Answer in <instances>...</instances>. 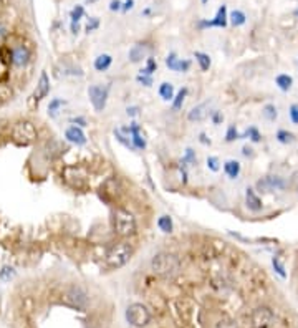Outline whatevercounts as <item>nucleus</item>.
<instances>
[{
  "label": "nucleus",
  "instance_id": "nucleus-40",
  "mask_svg": "<svg viewBox=\"0 0 298 328\" xmlns=\"http://www.w3.org/2000/svg\"><path fill=\"white\" fill-rule=\"evenodd\" d=\"M138 83H141L143 86H151L152 84V77H149V75H138Z\"/></svg>",
  "mask_w": 298,
  "mask_h": 328
},
{
  "label": "nucleus",
  "instance_id": "nucleus-20",
  "mask_svg": "<svg viewBox=\"0 0 298 328\" xmlns=\"http://www.w3.org/2000/svg\"><path fill=\"white\" fill-rule=\"evenodd\" d=\"M240 171H242L240 163L235 161V159H227V161L224 163V172H225L227 177L237 179L238 174H240Z\"/></svg>",
  "mask_w": 298,
  "mask_h": 328
},
{
  "label": "nucleus",
  "instance_id": "nucleus-15",
  "mask_svg": "<svg viewBox=\"0 0 298 328\" xmlns=\"http://www.w3.org/2000/svg\"><path fill=\"white\" fill-rule=\"evenodd\" d=\"M128 131H129V136H131L134 149H146L148 143H146V139H144V136L141 134V128H139V124L131 123V124H129V128H128Z\"/></svg>",
  "mask_w": 298,
  "mask_h": 328
},
{
  "label": "nucleus",
  "instance_id": "nucleus-12",
  "mask_svg": "<svg viewBox=\"0 0 298 328\" xmlns=\"http://www.w3.org/2000/svg\"><path fill=\"white\" fill-rule=\"evenodd\" d=\"M15 139L18 143H23L27 144L30 141L35 139V128L32 123H20L17 128H15V133H13Z\"/></svg>",
  "mask_w": 298,
  "mask_h": 328
},
{
  "label": "nucleus",
  "instance_id": "nucleus-48",
  "mask_svg": "<svg viewBox=\"0 0 298 328\" xmlns=\"http://www.w3.org/2000/svg\"><path fill=\"white\" fill-rule=\"evenodd\" d=\"M242 154H243L245 158H253V149L248 148V146H243V148H242Z\"/></svg>",
  "mask_w": 298,
  "mask_h": 328
},
{
  "label": "nucleus",
  "instance_id": "nucleus-49",
  "mask_svg": "<svg viewBox=\"0 0 298 328\" xmlns=\"http://www.w3.org/2000/svg\"><path fill=\"white\" fill-rule=\"evenodd\" d=\"M134 7V0H126V2L123 3V12H128V10H131Z\"/></svg>",
  "mask_w": 298,
  "mask_h": 328
},
{
  "label": "nucleus",
  "instance_id": "nucleus-10",
  "mask_svg": "<svg viewBox=\"0 0 298 328\" xmlns=\"http://www.w3.org/2000/svg\"><path fill=\"white\" fill-rule=\"evenodd\" d=\"M228 23V15H227V7L222 5L221 8L217 10V15L212 20H201L197 23L199 28H207V27H217V28H224L227 27Z\"/></svg>",
  "mask_w": 298,
  "mask_h": 328
},
{
  "label": "nucleus",
  "instance_id": "nucleus-39",
  "mask_svg": "<svg viewBox=\"0 0 298 328\" xmlns=\"http://www.w3.org/2000/svg\"><path fill=\"white\" fill-rule=\"evenodd\" d=\"M99 27V18H96V17H91L88 20V23H86V32L89 33V32H93V30H96Z\"/></svg>",
  "mask_w": 298,
  "mask_h": 328
},
{
  "label": "nucleus",
  "instance_id": "nucleus-23",
  "mask_svg": "<svg viewBox=\"0 0 298 328\" xmlns=\"http://www.w3.org/2000/svg\"><path fill=\"white\" fill-rule=\"evenodd\" d=\"M194 58H196V62L199 63V68L202 70V72H207L209 68H211L212 65V60L209 57L207 53H202V52H196L194 53Z\"/></svg>",
  "mask_w": 298,
  "mask_h": 328
},
{
  "label": "nucleus",
  "instance_id": "nucleus-29",
  "mask_svg": "<svg viewBox=\"0 0 298 328\" xmlns=\"http://www.w3.org/2000/svg\"><path fill=\"white\" fill-rule=\"evenodd\" d=\"M181 164H184V166H194V164H197V156L194 153V149L191 148L186 149V153H184V156L181 159Z\"/></svg>",
  "mask_w": 298,
  "mask_h": 328
},
{
  "label": "nucleus",
  "instance_id": "nucleus-4",
  "mask_svg": "<svg viewBox=\"0 0 298 328\" xmlns=\"http://www.w3.org/2000/svg\"><path fill=\"white\" fill-rule=\"evenodd\" d=\"M131 255H133V247L129 246L128 242H118V244H114V246L109 247L104 260H106L108 267L119 268V267L126 265V263L129 262V258H131Z\"/></svg>",
  "mask_w": 298,
  "mask_h": 328
},
{
  "label": "nucleus",
  "instance_id": "nucleus-50",
  "mask_svg": "<svg viewBox=\"0 0 298 328\" xmlns=\"http://www.w3.org/2000/svg\"><path fill=\"white\" fill-rule=\"evenodd\" d=\"M78 32H79V23L72 22V33H73V35H76Z\"/></svg>",
  "mask_w": 298,
  "mask_h": 328
},
{
  "label": "nucleus",
  "instance_id": "nucleus-22",
  "mask_svg": "<svg viewBox=\"0 0 298 328\" xmlns=\"http://www.w3.org/2000/svg\"><path fill=\"white\" fill-rule=\"evenodd\" d=\"M159 96H161L164 101H172L174 96H176V94H174V84L167 82L159 84Z\"/></svg>",
  "mask_w": 298,
  "mask_h": 328
},
{
  "label": "nucleus",
  "instance_id": "nucleus-54",
  "mask_svg": "<svg viewBox=\"0 0 298 328\" xmlns=\"http://www.w3.org/2000/svg\"><path fill=\"white\" fill-rule=\"evenodd\" d=\"M295 13H297V15H298V10H297V12H295Z\"/></svg>",
  "mask_w": 298,
  "mask_h": 328
},
{
  "label": "nucleus",
  "instance_id": "nucleus-45",
  "mask_svg": "<svg viewBox=\"0 0 298 328\" xmlns=\"http://www.w3.org/2000/svg\"><path fill=\"white\" fill-rule=\"evenodd\" d=\"M126 113H128V116H131V118L138 116V114H139V106H128Z\"/></svg>",
  "mask_w": 298,
  "mask_h": 328
},
{
  "label": "nucleus",
  "instance_id": "nucleus-14",
  "mask_svg": "<svg viewBox=\"0 0 298 328\" xmlns=\"http://www.w3.org/2000/svg\"><path fill=\"white\" fill-rule=\"evenodd\" d=\"M48 93H50V78H48L47 72H42L38 83H37V89H35V93H33V99L37 103L42 101L43 98H47Z\"/></svg>",
  "mask_w": 298,
  "mask_h": 328
},
{
  "label": "nucleus",
  "instance_id": "nucleus-53",
  "mask_svg": "<svg viewBox=\"0 0 298 328\" xmlns=\"http://www.w3.org/2000/svg\"><path fill=\"white\" fill-rule=\"evenodd\" d=\"M89 2H94V0H89Z\"/></svg>",
  "mask_w": 298,
  "mask_h": 328
},
{
  "label": "nucleus",
  "instance_id": "nucleus-42",
  "mask_svg": "<svg viewBox=\"0 0 298 328\" xmlns=\"http://www.w3.org/2000/svg\"><path fill=\"white\" fill-rule=\"evenodd\" d=\"M290 119L293 124H298V104H292L290 106Z\"/></svg>",
  "mask_w": 298,
  "mask_h": 328
},
{
  "label": "nucleus",
  "instance_id": "nucleus-2",
  "mask_svg": "<svg viewBox=\"0 0 298 328\" xmlns=\"http://www.w3.org/2000/svg\"><path fill=\"white\" fill-rule=\"evenodd\" d=\"M113 229L119 237H133L138 231L136 217L126 209H116L113 212Z\"/></svg>",
  "mask_w": 298,
  "mask_h": 328
},
{
  "label": "nucleus",
  "instance_id": "nucleus-27",
  "mask_svg": "<svg viewBox=\"0 0 298 328\" xmlns=\"http://www.w3.org/2000/svg\"><path fill=\"white\" fill-rule=\"evenodd\" d=\"M228 22H230L233 27H242V25L247 22V17L240 10H233V12L228 15Z\"/></svg>",
  "mask_w": 298,
  "mask_h": 328
},
{
  "label": "nucleus",
  "instance_id": "nucleus-51",
  "mask_svg": "<svg viewBox=\"0 0 298 328\" xmlns=\"http://www.w3.org/2000/svg\"><path fill=\"white\" fill-rule=\"evenodd\" d=\"M5 35H7V28H5L3 25L0 23V40H2V38L5 37Z\"/></svg>",
  "mask_w": 298,
  "mask_h": 328
},
{
  "label": "nucleus",
  "instance_id": "nucleus-16",
  "mask_svg": "<svg viewBox=\"0 0 298 328\" xmlns=\"http://www.w3.org/2000/svg\"><path fill=\"white\" fill-rule=\"evenodd\" d=\"M209 114H211L209 113V104L201 103V104H197V106H194L191 111L187 113V119L191 123H201L209 116Z\"/></svg>",
  "mask_w": 298,
  "mask_h": 328
},
{
  "label": "nucleus",
  "instance_id": "nucleus-52",
  "mask_svg": "<svg viewBox=\"0 0 298 328\" xmlns=\"http://www.w3.org/2000/svg\"><path fill=\"white\" fill-rule=\"evenodd\" d=\"M201 2H202V3H207V2H209V0H201Z\"/></svg>",
  "mask_w": 298,
  "mask_h": 328
},
{
  "label": "nucleus",
  "instance_id": "nucleus-1",
  "mask_svg": "<svg viewBox=\"0 0 298 328\" xmlns=\"http://www.w3.org/2000/svg\"><path fill=\"white\" fill-rule=\"evenodd\" d=\"M179 268H181V262L177 255L169 252H159L151 260V270L161 277H172L174 273L179 272Z\"/></svg>",
  "mask_w": 298,
  "mask_h": 328
},
{
  "label": "nucleus",
  "instance_id": "nucleus-34",
  "mask_svg": "<svg viewBox=\"0 0 298 328\" xmlns=\"http://www.w3.org/2000/svg\"><path fill=\"white\" fill-rule=\"evenodd\" d=\"M237 139H240V133L237 131L235 124H230L225 131V143H233V141H237Z\"/></svg>",
  "mask_w": 298,
  "mask_h": 328
},
{
  "label": "nucleus",
  "instance_id": "nucleus-19",
  "mask_svg": "<svg viewBox=\"0 0 298 328\" xmlns=\"http://www.w3.org/2000/svg\"><path fill=\"white\" fill-rule=\"evenodd\" d=\"M114 138H116L118 143H121L124 148L131 149V151H136L133 146V141H131V136H129V131L128 128H118L114 129Z\"/></svg>",
  "mask_w": 298,
  "mask_h": 328
},
{
  "label": "nucleus",
  "instance_id": "nucleus-31",
  "mask_svg": "<svg viewBox=\"0 0 298 328\" xmlns=\"http://www.w3.org/2000/svg\"><path fill=\"white\" fill-rule=\"evenodd\" d=\"M262 114H263V118L268 119V121H275L277 116H278L277 106L275 104H265L263 109H262Z\"/></svg>",
  "mask_w": 298,
  "mask_h": 328
},
{
  "label": "nucleus",
  "instance_id": "nucleus-44",
  "mask_svg": "<svg viewBox=\"0 0 298 328\" xmlns=\"http://www.w3.org/2000/svg\"><path fill=\"white\" fill-rule=\"evenodd\" d=\"M70 123H73L74 126H79V128H84V126H86V119L81 118V116L72 118V119H70Z\"/></svg>",
  "mask_w": 298,
  "mask_h": 328
},
{
  "label": "nucleus",
  "instance_id": "nucleus-8",
  "mask_svg": "<svg viewBox=\"0 0 298 328\" xmlns=\"http://www.w3.org/2000/svg\"><path fill=\"white\" fill-rule=\"evenodd\" d=\"M287 187L285 179L280 176H267L257 181V189L262 192H272V191H283Z\"/></svg>",
  "mask_w": 298,
  "mask_h": 328
},
{
  "label": "nucleus",
  "instance_id": "nucleus-38",
  "mask_svg": "<svg viewBox=\"0 0 298 328\" xmlns=\"http://www.w3.org/2000/svg\"><path fill=\"white\" fill-rule=\"evenodd\" d=\"M209 116H211V119H212V123L216 124V126H219V124H222V121H224V114H222V111H211V114H209Z\"/></svg>",
  "mask_w": 298,
  "mask_h": 328
},
{
  "label": "nucleus",
  "instance_id": "nucleus-3",
  "mask_svg": "<svg viewBox=\"0 0 298 328\" xmlns=\"http://www.w3.org/2000/svg\"><path fill=\"white\" fill-rule=\"evenodd\" d=\"M62 302L70 308L74 310H86L89 297L88 292L81 285H68L62 293Z\"/></svg>",
  "mask_w": 298,
  "mask_h": 328
},
{
  "label": "nucleus",
  "instance_id": "nucleus-7",
  "mask_svg": "<svg viewBox=\"0 0 298 328\" xmlns=\"http://www.w3.org/2000/svg\"><path fill=\"white\" fill-rule=\"evenodd\" d=\"M108 94H109V84H91L88 88V98L91 101L94 111H103L106 108L108 103Z\"/></svg>",
  "mask_w": 298,
  "mask_h": 328
},
{
  "label": "nucleus",
  "instance_id": "nucleus-26",
  "mask_svg": "<svg viewBox=\"0 0 298 328\" xmlns=\"http://www.w3.org/2000/svg\"><path fill=\"white\" fill-rule=\"evenodd\" d=\"M157 227L161 229L164 234H171L174 231V222L171 216H161L157 219Z\"/></svg>",
  "mask_w": 298,
  "mask_h": 328
},
{
  "label": "nucleus",
  "instance_id": "nucleus-21",
  "mask_svg": "<svg viewBox=\"0 0 298 328\" xmlns=\"http://www.w3.org/2000/svg\"><path fill=\"white\" fill-rule=\"evenodd\" d=\"M111 63H113V58H111V55H108V53H103V55H98L96 58H94V63H93V67H94V70L96 72H99V73H103V72H106V70L111 67Z\"/></svg>",
  "mask_w": 298,
  "mask_h": 328
},
{
  "label": "nucleus",
  "instance_id": "nucleus-30",
  "mask_svg": "<svg viewBox=\"0 0 298 328\" xmlns=\"http://www.w3.org/2000/svg\"><path fill=\"white\" fill-rule=\"evenodd\" d=\"M240 138H248V139H250V141H253V143L262 141V134H260V131H258V129H257L255 126L247 128V129H245V133L240 134Z\"/></svg>",
  "mask_w": 298,
  "mask_h": 328
},
{
  "label": "nucleus",
  "instance_id": "nucleus-37",
  "mask_svg": "<svg viewBox=\"0 0 298 328\" xmlns=\"http://www.w3.org/2000/svg\"><path fill=\"white\" fill-rule=\"evenodd\" d=\"M219 158H216V156H209L207 158V167L211 169V171H214V172H217L219 169H221V166H219Z\"/></svg>",
  "mask_w": 298,
  "mask_h": 328
},
{
  "label": "nucleus",
  "instance_id": "nucleus-6",
  "mask_svg": "<svg viewBox=\"0 0 298 328\" xmlns=\"http://www.w3.org/2000/svg\"><path fill=\"white\" fill-rule=\"evenodd\" d=\"M126 320L131 323L133 327H146L151 322V313L143 303H133L126 310Z\"/></svg>",
  "mask_w": 298,
  "mask_h": 328
},
{
  "label": "nucleus",
  "instance_id": "nucleus-18",
  "mask_svg": "<svg viewBox=\"0 0 298 328\" xmlns=\"http://www.w3.org/2000/svg\"><path fill=\"white\" fill-rule=\"evenodd\" d=\"M128 57H129V62H131V63L143 62V60L148 57V48H146V45H143V43L133 45V48L129 50Z\"/></svg>",
  "mask_w": 298,
  "mask_h": 328
},
{
  "label": "nucleus",
  "instance_id": "nucleus-32",
  "mask_svg": "<svg viewBox=\"0 0 298 328\" xmlns=\"http://www.w3.org/2000/svg\"><path fill=\"white\" fill-rule=\"evenodd\" d=\"M277 139L280 141L282 144H290L295 141V134L287 131V129H280V131L277 133Z\"/></svg>",
  "mask_w": 298,
  "mask_h": 328
},
{
  "label": "nucleus",
  "instance_id": "nucleus-28",
  "mask_svg": "<svg viewBox=\"0 0 298 328\" xmlns=\"http://www.w3.org/2000/svg\"><path fill=\"white\" fill-rule=\"evenodd\" d=\"M186 96H187V88L179 89L177 94H176V96H174V99H172V109H174V111H179V109L182 108Z\"/></svg>",
  "mask_w": 298,
  "mask_h": 328
},
{
  "label": "nucleus",
  "instance_id": "nucleus-33",
  "mask_svg": "<svg viewBox=\"0 0 298 328\" xmlns=\"http://www.w3.org/2000/svg\"><path fill=\"white\" fill-rule=\"evenodd\" d=\"M157 70V63L154 58H148L146 60V67H144L141 72H139V75H149V77H152V73Z\"/></svg>",
  "mask_w": 298,
  "mask_h": 328
},
{
  "label": "nucleus",
  "instance_id": "nucleus-46",
  "mask_svg": "<svg viewBox=\"0 0 298 328\" xmlns=\"http://www.w3.org/2000/svg\"><path fill=\"white\" fill-rule=\"evenodd\" d=\"M199 141H201L202 144H206V146H211V139L207 138L206 133H201V134H199Z\"/></svg>",
  "mask_w": 298,
  "mask_h": 328
},
{
  "label": "nucleus",
  "instance_id": "nucleus-9",
  "mask_svg": "<svg viewBox=\"0 0 298 328\" xmlns=\"http://www.w3.org/2000/svg\"><path fill=\"white\" fill-rule=\"evenodd\" d=\"M10 62H12L13 67H17V68L27 67L30 62L28 48L23 47V45H17V47L10 48Z\"/></svg>",
  "mask_w": 298,
  "mask_h": 328
},
{
  "label": "nucleus",
  "instance_id": "nucleus-35",
  "mask_svg": "<svg viewBox=\"0 0 298 328\" xmlns=\"http://www.w3.org/2000/svg\"><path fill=\"white\" fill-rule=\"evenodd\" d=\"M83 17H84L83 5H76V7L72 10V13H70V18H72V22H74V23H79V20H81Z\"/></svg>",
  "mask_w": 298,
  "mask_h": 328
},
{
  "label": "nucleus",
  "instance_id": "nucleus-13",
  "mask_svg": "<svg viewBox=\"0 0 298 328\" xmlns=\"http://www.w3.org/2000/svg\"><path fill=\"white\" fill-rule=\"evenodd\" d=\"M65 139L70 141L72 144H76V146H83L86 144V134L79 126H68L65 129Z\"/></svg>",
  "mask_w": 298,
  "mask_h": 328
},
{
  "label": "nucleus",
  "instance_id": "nucleus-47",
  "mask_svg": "<svg viewBox=\"0 0 298 328\" xmlns=\"http://www.w3.org/2000/svg\"><path fill=\"white\" fill-rule=\"evenodd\" d=\"M217 328H237V325L233 322H221Z\"/></svg>",
  "mask_w": 298,
  "mask_h": 328
},
{
  "label": "nucleus",
  "instance_id": "nucleus-11",
  "mask_svg": "<svg viewBox=\"0 0 298 328\" xmlns=\"http://www.w3.org/2000/svg\"><path fill=\"white\" fill-rule=\"evenodd\" d=\"M166 67L172 72H177V73H186L189 72L191 68V60H182L177 57V53H169L166 57Z\"/></svg>",
  "mask_w": 298,
  "mask_h": 328
},
{
  "label": "nucleus",
  "instance_id": "nucleus-25",
  "mask_svg": "<svg viewBox=\"0 0 298 328\" xmlns=\"http://www.w3.org/2000/svg\"><path fill=\"white\" fill-rule=\"evenodd\" d=\"M275 83H277V86L282 89V91H288V89L292 88V84H293V78L290 77V75L282 73L275 78Z\"/></svg>",
  "mask_w": 298,
  "mask_h": 328
},
{
  "label": "nucleus",
  "instance_id": "nucleus-5",
  "mask_svg": "<svg viewBox=\"0 0 298 328\" xmlns=\"http://www.w3.org/2000/svg\"><path fill=\"white\" fill-rule=\"evenodd\" d=\"M275 323V313L270 307H257L250 313L252 328H270Z\"/></svg>",
  "mask_w": 298,
  "mask_h": 328
},
{
  "label": "nucleus",
  "instance_id": "nucleus-43",
  "mask_svg": "<svg viewBox=\"0 0 298 328\" xmlns=\"http://www.w3.org/2000/svg\"><path fill=\"white\" fill-rule=\"evenodd\" d=\"M109 10H111V12H118V10H123L121 0H111V2H109Z\"/></svg>",
  "mask_w": 298,
  "mask_h": 328
},
{
  "label": "nucleus",
  "instance_id": "nucleus-36",
  "mask_svg": "<svg viewBox=\"0 0 298 328\" xmlns=\"http://www.w3.org/2000/svg\"><path fill=\"white\" fill-rule=\"evenodd\" d=\"M13 275H15V270H13V267H10V265H5L2 267V270H0V280L2 282H8Z\"/></svg>",
  "mask_w": 298,
  "mask_h": 328
},
{
  "label": "nucleus",
  "instance_id": "nucleus-17",
  "mask_svg": "<svg viewBox=\"0 0 298 328\" xmlns=\"http://www.w3.org/2000/svg\"><path fill=\"white\" fill-rule=\"evenodd\" d=\"M245 204H247L248 211H252V212H260L263 209L262 199L257 196L252 187H247V191H245Z\"/></svg>",
  "mask_w": 298,
  "mask_h": 328
},
{
  "label": "nucleus",
  "instance_id": "nucleus-41",
  "mask_svg": "<svg viewBox=\"0 0 298 328\" xmlns=\"http://www.w3.org/2000/svg\"><path fill=\"white\" fill-rule=\"evenodd\" d=\"M272 263H273V268L277 270V273H280L282 277H285V270H283V265L280 263V260H278L277 257H273L272 258Z\"/></svg>",
  "mask_w": 298,
  "mask_h": 328
},
{
  "label": "nucleus",
  "instance_id": "nucleus-24",
  "mask_svg": "<svg viewBox=\"0 0 298 328\" xmlns=\"http://www.w3.org/2000/svg\"><path fill=\"white\" fill-rule=\"evenodd\" d=\"M65 104H67L65 99H62V98H52V99H50V103H48V114L52 118H55L60 113V109L65 106Z\"/></svg>",
  "mask_w": 298,
  "mask_h": 328
}]
</instances>
